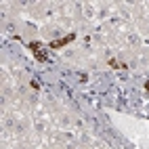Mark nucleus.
I'll return each instance as SVG.
<instances>
[{"label": "nucleus", "instance_id": "nucleus-3", "mask_svg": "<svg viewBox=\"0 0 149 149\" xmlns=\"http://www.w3.org/2000/svg\"><path fill=\"white\" fill-rule=\"evenodd\" d=\"M145 88H147V91H149V82H147V84H145Z\"/></svg>", "mask_w": 149, "mask_h": 149}, {"label": "nucleus", "instance_id": "nucleus-1", "mask_svg": "<svg viewBox=\"0 0 149 149\" xmlns=\"http://www.w3.org/2000/svg\"><path fill=\"white\" fill-rule=\"evenodd\" d=\"M27 48H29V51H32L34 53V57H36V61H40V63H44L46 61V53H42V48H40V44H38V42H29L27 44Z\"/></svg>", "mask_w": 149, "mask_h": 149}, {"label": "nucleus", "instance_id": "nucleus-2", "mask_svg": "<svg viewBox=\"0 0 149 149\" xmlns=\"http://www.w3.org/2000/svg\"><path fill=\"white\" fill-rule=\"evenodd\" d=\"M74 40H76V34H67L65 38H59V40H53V42H48V48H63L65 44L74 42Z\"/></svg>", "mask_w": 149, "mask_h": 149}]
</instances>
